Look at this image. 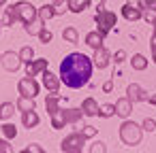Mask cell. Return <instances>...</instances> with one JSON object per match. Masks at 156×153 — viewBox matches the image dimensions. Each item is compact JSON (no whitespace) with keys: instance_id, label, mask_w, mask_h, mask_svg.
<instances>
[{"instance_id":"cell-6","label":"cell","mask_w":156,"mask_h":153,"mask_svg":"<svg viewBox=\"0 0 156 153\" xmlns=\"http://www.w3.org/2000/svg\"><path fill=\"white\" fill-rule=\"evenodd\" d=\"M118 113H120L122 117H126V115H128V104H126V102H122V104L118 106Z\"/></svg>"},{"instance_id":"cell-3","label":"cell","mask_w":156,"mask_h":153,"mask_svg":"<svg viewBox=\"0 0 156 153\" xmlns=\"http://www.w3.org/2000/svg\"><path fill=\"white\" fill-rule=\"evenodd\" d=\"M124 15L126 19H139V11L135 7H124Z\"/></svg>"},{"instance_id":"cell-1","label":"cell","mask_w":156,"mask_h":153,"mask_svg":"<svg viewBox=\"0 0 156 153\" xmlns=\"http://www.w3.org/2000/svg\"><path fill=\"white\" fill-rule=\"evenodd\" d=\"M92 72V62L83 53H71L60 64V77L69 87H81L88 83Z\"/></svg>"},{"instance_id":"cell-7","label":"cell","mask_w":156,"mask_h":153,"mask_svg":"<svg viewBox=\"0 0 156 153\" xmlns=\"http://www.w3.org/2000/svg\"><path fill=\"white\" fill-rule=\"evenodd\" d=\"M143 128H145L147 132H152V130H154V121H152V119H145V121H143Z\"/></svg>"},{"instance_id":"cell-5","label":"cell","mask_w":156,"mask_h":153,"mask_svg":"<svg viewBox=\"0 0 156 153\" xmlns=\"http://www.w3.org/2000/svg\"><path fill=\"white\" fill-rule=\"evenodd\" d=\"M88 45H92V47H98V45H101V36H98V38H96L94 34H92V36H88Z\"/></svg>"},{"instance_id":"cell-2","label":"cell","mask_w":156,"mask_h":153,"mask_svg":"<svg viewBox=\"0 0 156 153\" xmlns=\"http://www.w3.org/2000/svg\"><path fill=\"white\" fill-rule=\"evenodd\" d=\"M139 130H137V125L135 123H124L122 125V138L128 142V145H135V142H139Z\"/></svg>"},{"instance_id":"cell-4","label":"cell","mask_w":156,"mask_h":153,"mask_svg":"<svg viewBox=\"0 0 156 153\" xmlns=\"http://www.w3.org/2000/svg\"><path fill=\"white\" fill-rule=\"evenodd\" d=\"M133 64H135V68H145V60H143V55H135L133 58Z\"/></svg>"},{"instance_id":"cell-8","label":"cell","mask_w":156,"mask_h":153,"mask_svg":"<svg viewBox=\"0 0 156 153\" xmlns=\"http://www.w3.org/2000/svg\"><path fill=\"white\" fill-rule=\"evenodd\" d=\"M24 121H26V125H30V123H34V121H37V117H34V115H26V117H24Z\"/></svg>"},{"instance_id":"cell-9","label":"cell","mask_w":156,"mask_h":153,"mask_svg":"<svg viewBox=\"0 0 156 153\" xmlns=\"http://www.w3.org/2000/svg\"><path fill=\"white\" fill-rule=\"evenodd\" d=\"M5 128H7V134H9V136H11V134L15 136V128H13V125H5Z\"/></svg>"}]
</instances>
